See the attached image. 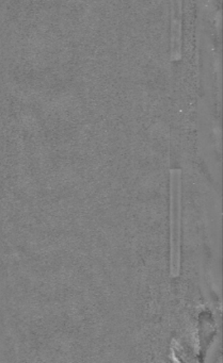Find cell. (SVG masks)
Masks as SVG:
<instances>
[{"instance_id":"cell-1","label":"cell","mask_w":223,"mask_h":363,"mask_svg":"<svg viewBox=\"0 0 223 363\" xmlns=\"http://www.w3.org/2000/svg\"><path fill=\"white\" fill-rule=\"evenodd\" d=\"M180 169L170 174V233H171V273L178 276L180 259V220H182V178Z\"/></svg>"},{"instance_id":"cell-2","label":"cell","mask_w":223,"mask_h":363,"mask_svg":"<svg viewBox=\"0 0 223 363\" xmlns=\"http://www.w3.org/2000/svg\"><path fill=\"white\" fill-rule=\"evenodd\" d=\"M171 58L174 61L182 57V4L175 3L172 18Z\"/></svg>"}]
</instances>
